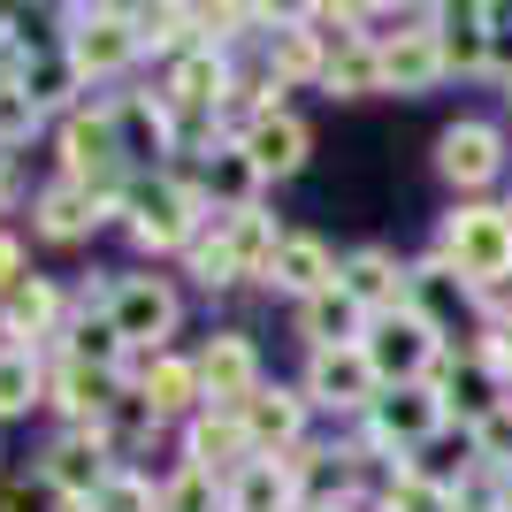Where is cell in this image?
<instances>
[{
  "mask_svg": "<svg viewBox=\"0 0 512 512\" xmlns=\"http://www.w3.org/2000/svg\"><path fill=\"white\" fill-rule=\"evenodd\" d=\"M207 222H214V207H207V192H199V176H184V169L130 176L123 192H115V230L146 260H184V245H192Z\"/></svg>",
  "mask_w": 512,
  "mask_h": 512,
  "instance_id": "6da1fadb",
  "label": "cell"
},
{
  "mask_svg": "<svg viewBox=\"0 0 512 512\" xmlns=\"http://www.w3.org/2000/svg\"><path fill=\"white\" fill-rule=\"evenodd\" d=\"M54 161L69 176V184H85V192H123L130 184V161H123V138H115V92H85V100L62 115V130H54Z\"/></svg>",
  "mask_w": 512,
  "mask_h": 512,
  "instance_id": "7a4b0ae2",
  "label": "cell"
},
{
  "mask_svg": "<svg viewBox=\"0 0 512 512\" xmlns=\"http://www.w3.org/2000/svg\"><path fill=\"white\" fill-rule=\"evenodd\" d=\"M62 54L77 62V77H85L92 92L115 85V77H130V69L146 62V46H138V16L130 8H115V0H92V8H62Z\"/></svg>",
  "mask_w": 512,
  "mask_h": 512,
  "instance_id": "3957f363",
  "label": "cell"
},
{
  "mask_svg": "<svg viewBox=\"0 0 512 512\" xmlns=\"http://www.w3.org/2000/svg\"><path fill=\"white\" fill-rule=\"evenodd\" d=\"M436 253L467 276V291H490V283H512V207L497 199H459L436 230Z\"/></svg>",
  "mask_w": 512,
  "mask_h": 512,
  "instance_id": "277c9868",
  "label": "cell"
},
{
  "mask_svg": "<svg viewBox=\"0 0 512 512\" xmlns=\"http://www.w3.org/2000/svg\"><path fill=\"white\" fill-rule=\"evenodd\" d=\"M107 321L138 360H161V352H176V329H184V291L169 276H153V268H130V276H115Z\"/></svg>",
  "mask_w": 512,
  "mask_h": 512,
  "instance_id": "5b68a950",
  "label": "cell"
},
{
  "mask_svg": "<svg viewBox=\"0 0 512 512\" xmlns=\"http://www.w3.org/2000/svg\"><path fill=\"white\" fill-rule=\"evenodd\" d=\"M367 367H375V383L383 390H413V383H428L436 367H444V352H451V337H436L413 306H398V314H375L367 321Z\"/></svg>",
  "mask_w": 512,
  "mask_h": 512,
  "instance_id": "8992f818",
  "label": "cell"
},
{
  "mask_svg": "<svg viewBox=\"0 0 512 512\" xmlns=\"http://www.w3.org/2000/svg\"><path fill=\"white\" fill-rule=\"evenodd\" d=\"M115 467H123V451H115L107 428H62V436L39 451V482L54 490V505H92V497L115 482Z\"/></svg>",
  "mask_w": 512,
  "mask_h": 512,
  "instance_id": "52a82bcc",
  "label": "cell"
},
{
  "mask_svg": "<svg viewBox=\"0 0 512 512\" xmlns=\"http://www.w3.org/2000/svg\"><path fill=\"white\" fill-rule=\"evenodd\" d=\"M505 130L490 115H459V123L436 130V176H444L459 199H490L505 184Z\"/></svg>",
  "mask_w": 512,
  "mask_h": 512,
  "instance_id": "ba28073f",
  "label": "cell"
},
{
  "mask_svg": "<svg viewBox=\"0 0 512 512\" xmlns=\"http://www.w3.org/2000/svg\"><path fill=\"white\" fill-rule=\"evenodd\" d=\"M107 222H115V199H107V192H85V184H69V176H54V184H39V192H31V237H39V245H54V253L92 245Z\"/></svg>",
  "mask_w": 512,
  "mask_h": 512,
  "instance_id": "9c48e42d",
  "label": "cell"
},
{
  "mask_svg": "<svg viewBox=\"0 0 512 512\" xmlns=\"http://www.w3.org/2000/svg\"><path fill=\"white\" fill-rule=\"evenodd\" d=\"M306 406L329 413V421H367V406L383 398V383H375V367H367L360 344H344V352H306Z\"/></svg>",
  "mask_w": 512,
  "mask_h": 512,
  "instance_id": "30bf717a",
  "label": "cell"
},
{
  "mask_svg": "<svg viewBox=\"0 0 512 512\" xmlns=\"http://www.w3.org/2000/svg\"><path fill=\"white\" fill-rule=\"evenodd\" d=\"M115 138H123L130 176L176 169L169 153H184V115H176L161 92H115Z\"/></svg>",
  "mask_w": 512,
  "mask_h": 512,
  "instance_id": "8fae6325",
  "label": "cell"
},
{
  "mask_svg": "<svg viewBox=\"0 0 512 512\" xmlns=\"http://www.w3.org/2000/svg\"><path fill=\"white\" fill-rule=\"evenodd\" d=\"M62 329H69V291H62V276H31L0 299V344L8 352H46L54 360V344H62Z\"/></svg>",
  "mask_w": 512,
  "mask_h": 512,
  "instance_id": "7c38bea8",
  "label": "cell"
},
{
  "mask_svg": "<svg viewBox=\"0 0 512 512\" xmlns=\"http://www.w3.org/2000/svg\"><path fill=\"white\" fill-rule=\"evenodd\" d=\"M428 390L444 398V413H451L459 428H482L490 413H505V406H512V383L497 375L490 360H482V352H474V344H451L444 367L428 375Z\"/></svg>",
  "mask_w": 512,
  "mask_h": 512,
  "instance_id": "4fadbf2b",
  "label": "cell"
},
{
  "mask_svg": "<svg viewBox=\"0 0 512 512\" xmlns=\"http://www.w3.org/2000/svg\"><path fill=\"white\" fill-rule=\"evenodd\" d=\"M192 367H199V390H207V413H245L253 390L268 383V375H260V344L245 337V329H214L192 352Z\"/></svg>",
  "mask_w": 512,
  "mask_h": 512,
  "instance_id": "5bb4252c",
  "label": "cell"
},
{
  "mask_svg": "<svg viewBox=\"0 0 512 512\" xmlns=\"http://www.w3.org/2000/svg\"><path fill=\"white\" fill-rule=\"evenodd\" d=\"M237 153L260 169V184H291V176L314 161V130H306L299 107H268V115H245Z\"/></svg>",
  "mask_w": 512,
  "mask_h": 512,
  "instance_id": "9a60e30c",
  "label": "cell"
},
{
  "mask_svg": "<svg viewBox=\"0 0 512 512\" xmlns=\"http://www.w3.org/2000/svg\"><path fill=\"white\" fill-rule=\"evenodd\" d=\"M245 421V436H253V459H291L299 444H314L306 428H314V406H306L299 383H260L253 406L237 413Z\"/></svg>",
  "mask_w": 512,
  "mask_h": 512,
  "instance_id": "2e32d148",
  "label": "cell"
},
{
  "mask_svg": "<svg viewBox=\"0 0 512 512\" xmlns=\"http://www.w3.org/2000/svg\"><path fill=\"white\" fill-rule=\"evenodd\" d=\"M130 398L153 413V428H184L207 413V390H199V367L184 360V352H161V360H138L130 367Z\"/></svg>",
  "mask_w": 512,
  "mask_h": 512,
  "instance_id": "e0dca14e",
  "label": "cell"
},
{
  "mask_svg": "<svg viewBox=\"0 0 512 512\" xmlns=\"http://www.w3.org/2000/svg\"><path fill=\"white\" fill-rule=\"evenodd\" d=\"M436 46H444V62H451V77H490V62H497V23H490V0H436Z\"/></svg>",
  "mask_w": 512,
  "mask_h": 512,
  "instance_id": "ac0fdd59",
  "label": "cell"
},
{
  "mask_svg": "<svg viewBox=\"0 0 512 512\" xmlns=\"http://www.w3.org/2000/svg\"><path fill=\"white\" fill-rule=\"evenodd\" d=\"M406 306L436 329V337H451L459 344V321H474V291H467V276L451 268L436 245H428L421 260H413V276H406Z\"/></svg>",
  "mask_w": 512,
  "mask_h": 512,
  "instance_id": "d6986e66",
  "label": "cell"
},
{
  "mask_svg": "<svg viewBox=\"0 0 512 512\" xmlns=\"http://www.w3.org/2000/svg\"><path fill=\"white\" fill-rule=\"evenodd\" d=\"M337 260H344V253H329V237H314V230H283V245H276V260H268L260 291H276V299L306 306L314 291H329V283H337Z\"/></svg>",
  "mask_w": 512,
  "mask_h": 512,
  "instance_id": "ffe728a7",
  "label": "cell"
},
{
  "mask_svg": "<svg viewBox=\"0 0 512 512\" xmlns=\"http://www.w3.org/2000/svg\"><path fill=\"white\" fill-rule=\"evenodd\" d=\"M123 398H130V375H100V367L54 360V398L46 406L62 413V428H107Z\"/></svg>",
  "mask_w": 512,
  "mask_h": 512,
  "instance_id": "44dd1931",
  "label": "cell"
},
{
  "mask_svg": "<svg viewBox=\"0 0 512 512\" xmlns=\"http://www.w3.org/2000/svg\"><path fill=\"white\" fill-rule=\"evenodd\" d=\"M436 16V8H428ZM451 77L444 46H436V23H413V31H398V39H383V85L398 92V100H421V92H436Z\"/></svg>",
  "mask_w": 512,
  "mask_h": 512,
  "instance_id": "7402d4cb",
  "label": "cell"
},
{
  "mask_svg": "<svg viewBox=\"0 0 512 512\" xmlns=\"http://www.w3.org/2000/svg\"><path fill=\"white\" fill-rule=\"evenodd\" d=\"M291 321H299L306 352H344V344H367V306L344 291V283H329V291H314L306 306H291Z\"/></svg>",
  "mask_w": 512,
  "mask_h": 512,
  "instance_id": "603a6c76",
  "label": "cell"
},
{
  "mask_svg": "<svg viewBox=\"0 0 512 512\" xmlns=\"http://www.w3.org/2000/svg\"><path fill=\"white\" fill-rule=\"evenodd\" d=\"M184 467L214 474V482L230 490V474L253 467V436H245V421H237V413H199V421H184Z\"/></svg>",
  "mask_w": 512,
  "mask_h": 512,
  "instance_id": "cb8c5ba5",
  "label": "cell"
},
{
  "mask_svg": "<svg viewBox=\"0 0 512 512\" xmlns=\"http://www.w3.org/2000/svg\"><path fill=\"white\" fill-rule=\"evenodd\" d=\"M406 276H413V260H398L390 245H360V253L337 260V283L367 314H398V306H406Z\"/></svg>",
  "mask_w": 512,
  "mask_h": 512,
  "instance_id": "d4e9b609",
  "label": "cell"
},
{
  "mask_svg": "<svg viewBox=\"0 0 512 512\" xmlns=\"http://www.w3.org/2000/svg\"><path fill=\"white\" fill-rule=\"evenodd\" d=\"M268 54H260V69H268V77H276L283 92H299V85H321V69H329V46L314 39V31H306L299 23V8H291V16L276 23V31H268Z\"/></svg>",
  "mask_w": 512,
  "mask_h": 512,
  "instance_id": "484cf974",
  "label": "cell"
},
{
  "mask_svg": "<svg viewBox=\"0 0 512 512\" xmlns=\"http://www.w3.org/2000/svg\"><path fill=\"white\" fill-rule=\"evenodd\" d=\"M16 85L39 100V115H69V107L85 100V77H77V62L62 54V39L54 46H31V54H16Z\"/></svg>",
  "mask_w": 512,
  "mask_h": 512,
  "instance_id": "4316f807",
  "label": "cell"
},
{
  "mask_svg": "<svg viewBox=\"0 0 512 512\" xmlns=\"http://www.w3.org/2000/svg\"><path fill=\"white\" fill-rule=\"evenodd\" d=\"M199 192H207V207L214 214H245V207H260V169L237 153V138H222V146H207L199 153Z\"/></svg>",
  "mask_w": 512,
  "mask_h": 512,
  "instance_id": "83f0119b",
  "label": "cell"
},
{
  "mask_svg": "<svg viewBox=\"0 0 512 512\" xmlns=\"http://www.w3.org/2000/svg\"><path fill=\"white\" fill-rule=\"evenodd\" d=\"M222 512H299V474H291V459L237 467L230 490H222Z\"/></svg>",
  "mask_w": 512,
  "mask_h": 512,
  "instance_id": "f1b7e54d",
  "label": "cell"
},
{
  "mask_svg": "<svg viewBox=\"0 0 512 512\" xmlns=\"http://www.w3.org/2000/svg\"><path fill=\"white\" fill-rule=\"evenodd\" d=\"M54 398V360L46 352H8L0 344V421H31Z\"/></svg>",
  "mask_w": 512,
  "mask_h": 512,
  "instance_id": "f546056e",
  "label": "cell"
},
{
  "mask_svg": "<svg viewBox=\"0 0 512 512\" xmlns=\"http://www.w3.org/2000/svg\"><path fill=\"white\" fill-rule=\"evenodd\" d=\"M184 276H192L199 291H230V283H245V260H237V230H230V214H214L207 230L184 245Z\"/></svg>",
  "mask_w": 512,
  "mask_h": 512,
  "instance_id": "4dcf8cb0",
  "label": "cell"
},
{
  "mask_svg": "<svg viewBox=\"0 0 512 512\" xmlns=\"http://www.w3.org/2000/svg\"><path fill=\"white\" fill-rule=\"evenodd\" d=\"M321 92H329V100H375V92H390L383 85V46H375V39L337 46L329 69H321Z\"/></svg>",
  "mask_w": 512,
  "mask_h": 512,
  "instance_id": "1f68e13d",
  "label": "cell"
},
{
  "mask_svg": "<svg viewBox=\"0 0 512 512\" xmlns=\"http://www.w3.org/2000/svg\"><path fill=\"white\" fill-rule=\"evenodd\" d=\"M39 130H46V115H39V100L16 85V62H8L0 69V153H23Z\"/></svg>",
  "mask_w": 512,
  "mask_h": 512,
  "instance_id": "d6a6232c",
  "label": "cell"
},
{
  "mask_svg": "<svg viewBox=\"0 0 512 512\" xmlns=\"http://www.w3.org/2000/svg\"><path fill=\"white\" fill-rule=\"evenodd\" d=\"M85 512H161V474H146L138 459H123V467H115V482H107Z\"/></svg>",
  "mask_w": 512,
  "mask_h": 512,
  "instance_id": "836d02e7",
  "label": "cell"
},
{
  "mask_svg": "<svg viewBox=\"0 0 512 512\" xmlns=\"http://www.w3.org/2000/svg\"><path fill=\"white\" fill-rule=\"evenodd\" d=\"M299 23L314 31L321 46H329V54H337V46H360V39H367V8H352V0H306Z\"/></svg>",
  "mask_w": 512,
  "mask_h": 512,
  "instance_id": "e575fe53",
  "label": "cell"
},
{
  "mask_svg": "<svg viewBox=\"0 0 512 512\" xmlns=\"http://www.w3.org/2000/svg\"><path fill=\"white\" fill-rule=\"evenodd\" d=\"M161 512H222V482L176 459V467L161 474Z\"/></svg>",
  "mask_w": 512,
  "mask_h": 512,
  "instance_id": "d590c367",
  "label": "cell"
},
{
  "mask_svg": "<svg viewBox=\"0 0 512 512\" xmlns=\"http://www.w3.org/2000/svg\"><path fill=\"white\" fill-rule=\"evenodd\" d=\"M375 490H383V512H459V497H451V490H436V482H421L413 467L383 474Z\"/></svg>",
  "mask_w": 512,
  "mask_h": 512,
  "instance_id": "8d00e7d4",
  "label": "cell"
},
{
  "mask_svg": "<svg viewBox=\"0 0 512 512\" xmlns=\"http://www.w3.org/2000/svg\"><path fill=\"white\" fill-rule=\"evenodd\" d=\"M474 451H482V467L512 474V406H505V413H490V421L474 428Z\"/></svg>",
  "mask_w": 512,
  "mask_h": 512,
  "instance_id": "74e56055",
  "label": "cell"
},
{
  "mask_svg": "<svg viewBox=\"0 0 512 512\" xmlns=\"http://www.w3.org/2000/svg\"><path fill=\"white\" fill-rule=\"evenodd\" d=\"M23 276H31V253H23V237L8 230V222H0V299H8V291H16Z\"/></svg>",
  "mask_w": 512,
  "mask_h": 512,
  "instance_id": "f35d334b",
  "label": "cell"
},
{
  "mask_svg": "<svg viewBox=\"0 0 512 512\" xmlns=\"http://www.w3.org/2000/svg\"><path fill=\"white\" fill-rule=\"evenodd\" d=\"M16 207V153H0V214Z\"/></svg>",
  "mask_w": 512,
  "mask_h": 512,
  "instance_id": "ab89813d",
  "label": "cell"
},
{
  "mask_svg": "<svg viewBox=\"0 0 512 512\" xmlns=\"http://www.w3.org/2000/svg\"><path fill=\"white\" fill-rule=\"evenodd\" d=\"M0 512H31V497H23V490H0Z\"/></svg>",
  "mask_w": 512,
  "mask_h": 512,
  "instance_id": "60d3db41",
  "label": "cell"
},
{
  "mask_svg": "<svg viewBox=\"0 0 512 512\" xmlns=\"http://www.w3.org/2000/svg\"><path fill=\"white\" fill-rule=\"evenodd\" d=\"M54 512H85V505H54Z\"/></svg>",
  "mask_w": 512,
  "mask_h": 512,
  "instance_id": "b9f144b4",
  "label": "cell"
}]
</instances>
